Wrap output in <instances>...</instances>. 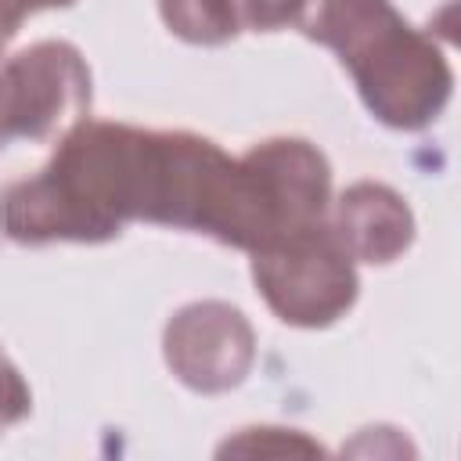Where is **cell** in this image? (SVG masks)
Segmentation results:
<instances>
[{
  "label": "cell",
  "mask_w": 461,
  "mask_h": 461,
  "mask_svg": "<svg viewBox=\"0 0 461 461\" xmlns=\"http://www.w3.org/2000/svg\"><path fill=\"white\" fill-rule=\"evenodd\" d=\"M295 25L335 47L367 108L389 126H425L450 97V65L389 0H303Z\"/></svg>",
  "instance_id": "obj_1"
},
{
  "label": "cell",
  "mask_w": 461,
  "mask_h": 461,
  "mask_svg": "<svg viewBox=\"0 0 461 461\" xmlns=\"http://www.w3.org/2000/svg\"><path fill=\"white\" fill-rule=\"evenodd\" d=\"M252 274L274 313L303 328L335 321L357 295L353 259L324 223L259 249Z\"/></svg>",
  "instance_id": "obj_2"
},
{
  "label": "cell",
  "mask_w": 461,
  "mask_h": 461,
  "mask_svg": "<svg viewBox=\"0 0 461 461\" xmlns=\"http://www.w3.org/2000/svg\"><path fill=\"white\" fill-rule=\"evenodd\" d=\"M54 4H68V0H0V43L18 29V22L40 7H54Z\"/></svg>",
  "instance_id": "obj_8"
},
{
  "label": "cell",
  "mask_w": 461,
  "mask_h": 461,
  "mask_svg": "<svg viewBox=\"0 0 461 461\" xmlns=\"http://www.w3.org/2000/svg\"><path fill=\"white\" fill-rule=\"evenodd\" d=\"M22 414H29V385L22 382V375L0 357V429L18 421Z\"/></svg>",
  "instance_id": "obj_7"
},
{
  "label": "cell",
  "mask_w": 461,
  "mask_h": 461,
  "mask_svg": "<svg viewBox=\"0 0 461 461\" xmlns=\"http://www.w3.org/2000/svg\"><path fill=\"white\" fill-rule=\"evenodd\" d=\"M166 25L194 43H220L249 25V0H162Z\"/></svg>",
  "instance_id": "obj_6"
},
{
  "label": "cell",
  "mask_w": 461,
  "mask_h": 461,
  "mask_svg": "<svg viewBox=\"0 0 461 461\" xmlns=\"http://www.w3.org/2000/svg\"><path fill=\"white\" fill-rule=\"evenodd\" d=\"M90 101V72L68 43H36L0 65V137H43Z\"/></svg>",
  "instance_id": "obj_3"
},
{
  "label": "cell",
  "mask_w": 461,
  "mask_h": 461,
  "mask_svg": "<svg viewBox=\"0 0 461 461\" xmlns=\"http://www.w3.org/2000/svg\"><path fill=\"white\" fill-rule=\"evenodd\" d=\"M411 230H414L411 212L389 187L357 184L342 194L335 234L349 256H360L371 263H389L396 252L407 249Z\"/></svg>",
  "instance_id": "obj_5"
},
{
  "label": "cell",
  "mask_w": 461,
  "mask_h": 461,
  "mask_svg": "<svg viewBox=\"0 0 461 461\" xmlns=\"http://www.w3.org/2000/svg\"><path fill=\"white\" fill-rule=\"evenodd\" d=\"M169 367L194 389L216 393L234 382L252 364V331L234 306L198 303L176 313L166 331Z\"/></svg>",
  "instance_id": "obj_4"
}]
</instances>
